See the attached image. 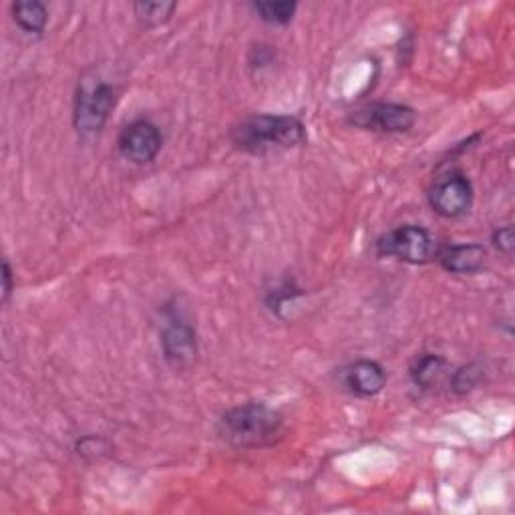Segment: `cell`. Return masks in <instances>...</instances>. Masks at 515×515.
<instances>
[{
	"label": "cell",
	"mask_w": 515,
	"mask_h": 515,
	"mask_svg": "<svg viewBox=\"0 0 515 515\" xmlns=\"http://www.w3.org/2000/svg\"><path fill=\"white\" fill-rule=\"evenodd\" d=\"M218 435L236 449H262L282 439L284 419L266 403H246L222 415Z\"/></svg>",
	"instance_id": "1"
},
{
	"label": "cell",
	"mask_w": 515,
	"mask_h": 515,
	"mask_svg": "<svg viewBox=\"0 0 515 515\" xmlns=\"http://www.w3.org/2000/svg\"><path fill=\"white\" fill-rule=\"evenodd\" d=\"M232 141L250 155H270L302 145L306 141V129L292 115L258 113L234 125Z\"/></svg>",
	"instance_id": "2"
},
{
	"label": "cell",
	"mask_w": 515,
	"mask_h": 515,
	"mask_svg": "<svg viewBox=\"0 0 515 515\" xmlns=\"http://www.w3.org/2000/svg\"><path fill=\"white\" fill-rule=\"evenodd\" d=\"M375 252L381 258H397L401 262L419 266L437 258L439 244L427 228L409 224L383 234L375 244Z\"/></svg>",
	"instance_id": "3"
},
{
	"label": "cell",
	"mask_w": 515,
	"mask_h": 515,
	"mask_svg": "<svg viewBox=\"0 0 515 515\" xmlns=\"http://www.w3.org/2000/svg\"><path fill=\"white\" fill-rule=\"evenodd\" d=\"M117 93L105 81H83L75 95L73 121L79 133H99L113 107Z\"/></svg>",
	"instance_id": "4"
},
{
	"label": "cell",
	"mask_w": 515,
	"mask_h": 515,
	"mask_svg": "<svg viewBox=\"0 0 515 515\" xmlns=\"http://www.w3.org/2000/svg\"><path fill=\"white\" fill-rule=\"evenodd\" d=\"M427 198L441 218H461L473 204V184L461 171H447L433 182Z\"/></svg>",
	"instance_id": "5"
},
{
	"label": "cell",
	"mask_w": 515,
	"mask_h": 515,
	"mask_svg": "<svg viewBox=\"0 0 515 515\" xmlns=\"http://www.w3.org/2000/svg\"><path fill=\"white\" fill-rule=\"evenodd\" d=\"M349 121L371 131L407 133L417 121V111L403 103H371L355 111Z\"/></svg>",
	"instance_id": "6"
},
{
	"label": "cell",
	"mask_w": 515,
	"mask_h": 515,
	"mask_svg": "<svg viewBox=\"0 0 515 515\" xmlns=\"http://www.w3.org/2000/svg\"><path fill=\"white\" fill-rule=\"evenodd\" d=\"M161 349L167 365L176 371L194 367L198 359L196 330L180 316L169 318L161 332Z\"/></svg>",
	"instance_id": "7"
},
{
	"label": "cell",
	"mask_w": 515,
	"mask_h": 515,
	"mask_svg": "<svg viewBox=\"0 0 515 515\" xmlns=\"http://www.w3.org/2000/svg\"><path fill=\"white\" fill-rule=\"evenodd\" d=\"M161 145H163V137L159 127L147 119L131 121L121 129L117 139L119 153L127 161L137 165L151 163L159 155Z\"/></svg>",
	"instance_id": "8"
},
{
	"label": "cell",
	"mask_w": 515,
	"mask_h": 515,
	"mask_svg": "<svg viewBox=\"0 0 515 515\" xmlns=\"http://www.w3.org/2000/svg\"><path fill=\"white\" fill-rule=\"evenodd\" d=\"M342 385L351 395L369 399L387 387V371L377 361L361 359L342 371Z\"/></svg>",
	"instance_id": "9"
},
{
	"label": "cell",
	"mask_w": 515,
	"mask_h": 515,
	"mask_svg": "<svg viewBox=\"0 0 515 515\" xmlns=\"http://www.w3.org/2000/svg\"><path fill=\"white\" fill-rule=\"evenodd\" d=\"M487 252L481 244H451L439 248L437 260L451 274H475L483 268Z\"/></svg>",
	"instance_id": "10"
},
{
	"label": "cell",
	"mask_w": 515,
	"mask_h": 515,
	"mask_svg": "<svg viewBox=\"0 0 515 515\" xmlns=\"http://www.w3.org/2000/svg\"><path fill=\"white\" fill-rule=\"evenodd\" d=\"M445 371H447V361L441 355L425 353L413 361L409 375L415 387L433 389L435 385L441 383V379L445 377Z\"/></svg>",
	"instance_id": "11"
},
{
	"label": "cell",
	"mask_w": 515,
	"mask_h": 515,
	"mask_svg": "<svg viewBox=\"0 0 515 515\" xmlns=\"http://www.w3.org/2000/svg\"><path fill=\"white\" fill-rule=\"evenodd\" d=\"M15 23L29 35H41L47 29L49 11L39 0H19L13 5Z\"/></svg>",
	"instance_id": "12"
},
{
	"label": "cell",
	"mask_w": 515,
	"mask_h": 515,
	"mask_svg": "<svg viewBox=\"0 0 515 515\" xmlns=\"http://www.w3.org/2000/svg\"><path fill=\"white\" fill-rule=\"evenodd\" d=\"M178 5L169 0H139L133 5V13L137 21L145 27H161L174 17Z\"/></svg>",
	"instance_id": "13"
},
{
	"label": "cell",
	"mask_w": 515,
	"mask_h": 515,
	"mask_svg": "<svg viewBox=\"0 0 515 515\" xmlns=\"http://www.w3.org/2000/svg\"><path fill=\"white\" fill-rule=\"evenodd\" d=\"M252 9L260 17V21L268 25H288L296 15L298 5L296 3H254Z\"/></svg>",
	"instance_id": "14"
},
{
	"label": "cell",
	"mask_w": 515,
	"mask_h": 515,
	"mask_svg": "<svg viewBox=\"0 0 515 515\" xmlns=\"http://www.w3.org/2000/svg\"><path fill=\"white\" fill-rule=\"evenodd\" d=\"M483 381V367L477 363L457 369L451 377V391L457 395L471 393Z\"/></svg>",
	"instance_id": "15"
},
{
	"label": "cell",
	"mask_w": 515,
	"mask_h": 515,
	"mask_svg": "<svg viewBox=\"0 0 515 515\" xmlns=\"http://www.w3.org/2000/svg\"><path fill=\"white\" fill-rule=\"evenodd\" d=\"M77 453L85 459H101L103 455L109 453V443L101 437L89 435L77 441Z\"/></svg>",
	"instance_id": "16"
},
{
	"label": "cell",
	"mask_w": 515,
	"mask_h": 515,
	"mask_svg": "<svg viewBox=\"0 0 515 515\" xmlns=\"http://www.w3.org/2000/svg\"><path fill=\"white\" fill-rule=\"evenodd\" d=\"M491 242H493L495 250H499V252H501V254H505V256H511V252H513V248H515L513 226H511V224L499 226V228L493 232Z\"/></svg>",
	"instance_id": "17"
},
{
	"label": "cell",
	"mask_w": 515,
	"mask_h": 515,
	"mask_svg": "<svg viewBox=\"0 0 515 515\" xmlns=\"http://www.w3.org/2000/svg\"><path fill=\"white\" fill-rule=\"evenodd\" d=\"M298 288H292V284L286 280V282H282V286H276L272 292H270V296H268V306L272 308V310H278L286 300H292L294 298V294H298L296 292Z\"/></svg>",
	"instance_id": "18"
},
{
	"label": "cell",
	"mask_w": 515,
	"mask_h": 515,
	"mask_svg": "<svg viewBox=\"0 0 515 515\" xmlns=\"http://www.w3.org/2000/svg\"><path fill=\"white\" fill-rule=\"evenodd\" d=\"M15 290V284H13V268L7 260H3V302L7 304L11 294Z\"/></svg>",
	"instance_id": "19"
}]
</instances>
